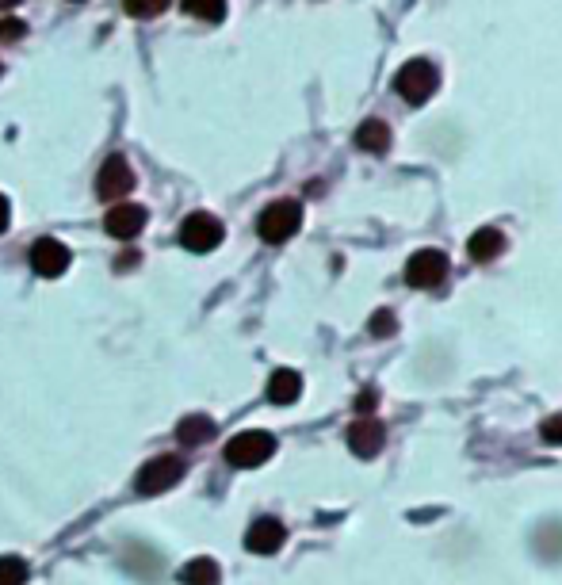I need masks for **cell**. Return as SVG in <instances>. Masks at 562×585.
Listing matches in <instances>:
<instances>
[{
    "mask_svg": "<svg viewBox=\"0 0 562 585\" xmlns=\"http://www.w3.org/2000/svg\"><path fill=\"white\" fill-rule=\"evenodd\" d=\"M146 218L150 215H146L142 203H111V211L104 215V230H108L111 238L130 241L146 230Z\"/></svg>",
    "mask_w": 562,
    "mask_h": 585,
    "instance_id": "obj_8",
    "label": "cell"
},
{
    "mask_svg": "<svg viewBox=\"0 0 562 585\" xmlns=\"http://www.w3.org/2000/svg\"><path fill=\"white\" fill-rule=\"evenodd\" d=\"M127 4V16H134V20H153V16H161L173 0H123Z\"/></svg>",
    "mask_w": 562,
    "mask_h": 585,
    "instance_id": "obj_19",
    "label": "cell"
},
{
    "mask_svg": "<svg viewBox=\"0 0 562 585\" xmlns=\"http://www.w3.org/2000/svg\"><path fill=\"white\" fill-rule=\"evenodd\" d=\"M8 218H12V207H8V199L0 195V234L8 230Z\"/></svg>",
    "mask_w": 562,
    "mask_h": 585,
    "instance_id": "obj_23",
    "label": "cell"
},
{
    "mask_svg": "<svg viewBox=\"0 0 562 585\" xmlns=\"http://www.w3.org/2000/svg\"><path fill=\"white\" fill-rule=\"evenodd\" d=\"M501 249H505V234L494 230V226H482V230H475L471 241H467V253H471V260H478V264L498 260Z\"/></svg>",
    "mask_w": 562,
    "mask_h": 585,
    "instance_id": "obj_13",
    "label": "cell"
},
{
    "mask_svg": "<svg viewBox=\"0 0 562 585\" xmlns=\"http://www.w3.org/2000/svg\"><path fill=\"white\" fill-rule=\"evenodd\" d=\"M383 425L375 421V417H360V421H352V429H348V448L352 455H360V459H375V455L383 452Z\"/></svg>",
    "mask_w": 562,
    "mask_h": 585,
    "instance_id": "obj_10",
    "label": "cell"
},
{
    "mask_svg": "<svg viewBox=\"0 0 562 585\" xmlns=\"http://www.w3.org/2000/svg\"><path fill=\"white\" fill-rule=\"evenodd\" d=\"M368 329H371V337H394V333H398L394 310H375V314H371V322H368Z\"/></svg>",
    "mask_w": 562,
    "mask_h": 585,
    "instance_id": "obj_20",
    "label": "cell"
},
{
    "mask_svg": "<svg viewBox=\"0 0 562 585\" xmlns=\"http://www.w3.org/2000/svg\"><path fill=\"white\" fill-rule=\"evenodd\" d=\"M375 402H379V398H375V394H364V398H360V402H356V410L364 413V410H371V406H375Z\"/></svg>",
    "mask_w": 562,
    "mask_h": 585,
    "instance_id": "obj_24",
    "label": "cell"
},
{
    "mask_svg": "<svg viewBox=\"0 0 562 585\" xmlns=\"http://www.w3.org/2000/svg\"><path fill=\"white\" fill-rule=\"evenodd\" d=\"M540 436L547 440V444H562V413H551V417L543 421Z\"/></svg>",
    "mask_w": 562,
    "mask_h": 585,
    "instance_id": "obj_21",
    "label": "cell"
},
{
    "mask_svg": "<svg viewBox=\"0 0 562 585\" xmlns=\"http://www.w3.org/2000/svg\"><path fill=\"white\" fill-rule=\"evenodd\" d=\"M211 436H215V421H211L207 413H188V417L176 425V440H180V444H188V448L207 444Z\"/></svg>",
    "mask_w": 562,
    "mask_h": 585,
    "instance_id": "obj_14",
    "label": "cell"
},
{
    "mask_svg": "<svg viewBox=\"0 0 562 585\" xmlns=\"http://www.w3.org/2000/svg\"><path fill=\"white\" fill-rule=\"evenodd\" d=\"M436 85H440V73H436V65L425 62V58L406 62L398 69V77H394V92H398L406 104H425L436 92Z\"/></svg>",
    "mask_w": 562,
    "mask_h": 585,
    "instance_id": "obj_2",
    "label": "cell"
},
{
    "mask_svg": "<svg viewBox=\"0 0 562 585\" xmlns=\"http://www.w3.org/2000/svg\"><path fill=\"white\" fill-rule=\"evenodd\" d=\"M180 478H184V459H176V455H157L150 463H142V471L134 478V490H138L142 498H153V494L173 490Z\"/></svg>",
    "mask_w": 562,
    "mask_h": 585,
    "instance_id": "obj_5",
    "label": "cell"
},
{
    "mask_svg": "<svg viewBox=\"0 0 562 585\" xmlns=\"http://www.w3.org/2000/svg\"><path fill=\"white\" fill-rule=\"evenodd\" d=\"M218 563L215 559H192V563L180 570V582L184 585H218Z\"/></svg>",
    "mask_w": 562,
    "mask_h": 585,
    "instance_id": "obj_16",
    "label": "cell"
},
{
    "mask_svg": "<svg viewBox=\"0 0 562 585\" xmlns=\"http://www.w3.org/2000/svg\"><path fill=\"white\" fill-rule=\"evenodd\" d=\"M184 4V12L195 16V20L203 23H218L226 16V0H180Z\"/></svg>",
    "mask_w": 562,
    "mask_h": 585,
    "instance_id": "obj_17",
    "label": "cell"
},
{
    "mask_svg": "<svg viewBox=\"0 0 562 585\" xmlns=\"http://www.w3.org/2000/svg\"><path fill=\"white\" fill-rule=\"evenodd\" d=\"M226 238V226H222V218L211 215V211H195V215L184 218V226H180V245L188 249V253H211L218 249Z\"/></svg>",
    "mask_w": 562,
    "mask_h": 585,
    "instance_id": "obj_4",
    "label": "cell"
},
{
    "mask_svg": "<svg viewBox=\"0 0 562 585\" xmlns=\"http://www.w3.org/2000/svg\"><path fill=\"white\" fill-rule=\"evenodd\" d=\"M287 540V528H283L276 517H260L253 520V528L245 532V547L253 551V555H276Z\"/></svg>",
    "mask_w": 562,
    "mask_h": 585,
    "instance_id": "obj_11",
    "label": "cell"
},
{
    "mask_svg": "<svg viewBox=\"0 0 562 585\" xmlns=\"http://www.w3.org/2000/svg\"><path fill=\"white\" fill-rule=\"evenodd\" d=\"M276 452V436L264 433V429H245L226 444V463L230 467H260L268 463Z\"/></svg>",
    "mask_w": 562,
    "mask_h": 585,
    "instance_id": "obj_3",
    "label": "cell"
},
{
    "mask_svg": "<svg viewBox=\"0 0 562 585\" xmlns=\"http://www.w3.org/2000/svg\"><path fill=\"white\" fill-rule=\"evenodd\" d=\"M130 192H134V169H130V161L123 153H111L108 161L100 165V176H96V195L115 203V199H127Z\"/></svg>",
    "mask_w": 562,
    "mask_h": 585,
    "instance_id": "obj_6",
    "label": "cell"
},
{
    "mask_svg": "<svg viewBox=\"0 0 562 585\" xmlns=\"http://www.w3.org/2000/svg\"><path fill=\"white\" fill-rule=\"evenodd\" d=\"M299 394H303V375L299 371L291 368L272 371V379H268V402L291 406V402H299Z\"/></svg>",
    "mask_w": 562,
    "mask_h": 585,
    "instance_id": "obj_12",
    "label": "cell"
},
{
    "mask_svg": "<svg viewBox=\"0 0 562 585\" xmlns=\"http://www.w3.org/2000/svg\"><path fill=\"white\" fill-rule=\"evenodd\" d=\"M444 276H448V257L440 249H417L406 260V283L410 287H436Z\"/></svg>",
    "mask_w": 562,
    "mask_h": 585,
    "instance_id": "obj_7",
    "label": "cell"
},
{
    "mask_svg": "<svg viewBox=\"0 0 562 585\" xmlns=\"http://www.w3.org/2000/svg\"><path fill=\"white\" fill-rule=\"evenodd\" d=\"M356 146L364 153H387L390 150V127L383 119H368L356 127Z\"/></svg>",
    "mask_w": 562,
    "mask_h": 585,
    "instance_id": "obj_15",
    "label": "cell"
},
{
    "mask_svg": "<svg viewBox=\"0 0 562 585\" xmlns=\"http://www.w3.org/2000/svg\"><path fill=\"white\" fill-rule=\"evenodd\" d=\"M27 582V563L20 555H0V585H23Z\"/></svg>",
    "mask_w": 562,
    "mask_h": 585,
    "instance_id": "obj_18",
    "label": "cell"
},
{
    "mask_svg": "<svg viewBox=\"0 0 562 585\" xmlns=\"http://www.w3.org/2000/svg\"><path fill=\"white\" fill-rule=\"evenodd\" d=\"M69 260H73V253H69V245L58 238H39L35 245H31V268H35L39 276H46V280L65 276Z\"/></svg>",
    "mask_w": 562,
    "mask_h": 585,
    "instance_id": "obj_9",
    "label": "cell"
},
{
    "mask_svg": "<svg viewBox=\"0 0 562 585\" xmlns=\"http://www.w3.org/2000/svg\"><path fill=\"white\" fill-rule=\"evenodd\" d=\"M299 226H303V203L299 199H276L257 218V234L268 245H283L287 238H295Z\"/></svg>",
    "mask_w": 562,
    "mask_h": 585,
    "instance_id": "obj_1",
    "label": "cell"
},
{
    "mask_svg": "<svg viewBox=\"0 0 562 585\" xmlns=\"http://www.w3.org/2000/svg\"><path fill=\"white\" fill-rule=\"evenodd\" d=\"M23 35H27L23 20H16V16H4V20H0V43H8V39H23Z\"/></svg>",
    "mask_w": 562,
    "mask_h": 585,
    "instance_id": "obj_22",
    "label": "cell"
}]
</instances>
